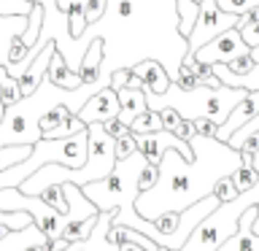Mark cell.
I'll use <instances>...</instances> for the list:
<instances>
[{
  "label": "cell",
  "mask_w": 259,
  "mask_h": 251,
  "mask_svg": "<svg viewBox=\"0 0 259 251\" xmlns=\"http://www.w3.org/2000/svg\"><path fill=\"white\" fill-rule=\"evenodd\" d=\"M159 116H162V130H170V133H173V130L178 127V121H181L178 111H173V108H162Z\"/></svg>",
  "instance_id": "cell-40"
},
{
  "label": "cell",
  "mask_w": 259,
  "mask_h": 251,
  "mask_svg": "<svg viewBox=\"0 0 259 251\" xmlns=\"http://www.w3.org/2000/svg\"><path fill=\"white\" fill-rule=\"evenodd\" d=\"M216 3L227 14H248L254 6H259V0H216Z\"/></svg>",
  "instance_id": "cell-34"
},
{
  "label": "cell",
  "mask_w": 259,
  "mask_h": 251,
  "mask_svg": "<svg viewBox=\"0 0 259 251\" xmlns=\"http://www.w3.org/2000/svg\"><path fill=\"white\" fill-rule=\"evenodd\" d=\"M0 211H24V214H30L32 222L44 230V235L49 240L62 238L65 214L54 211L52 205H46L38 194H24L19 186H6V189H0Z\"/></svg>",
  "instance_id": "cell-5"
},
{
  "label": "cell",
  "mask_w": 259,
  "mask_h": 251,
  "mask_svg": "<svg viewBox=\"0 0 259 251\" xmlns=\"http://www.w3.org/2000/svg\"><path fill=\"white\" fill-rule=\"evenodd\" d=\"M70 108L65 103H57V105H52L49 111H44L40 113V119H38V130H40V138H44L49 130H54V127H60V124H65V121L70 119Z\"/></svg>",
  "instance_id": "cell-20"
},
{
  "label": "cell",
  "mask_w": 259,
  "mask_h": 251,
  "mask_svg": "<svg viewBox=\"0 0 259 251\" xmlns=\"http://www.w3.org/2000/svg\"><path fill=\"white\" fill-rule=\"evenodd\" d=\"M248 54H251V60H254V62H259V44H256V46H251V49H248Z\"/></svg>",
  "instance_id": "cell-45"
},
{
  "label": "cell",
  "mask_w": 259,
  "mask_h": 251,
  "mask_svg": "<svg viewBox=\"0 0 259 251\" xmlns=\"http://www.w3.org/2000/svg\"><path fill=\"white\" fill-rule=\"evenodd\" d=\"M248 89L240 87H208V84H197L192 89H181L176 84L167 87V92L162 95H151L146 92V105L151 111H162V108H173L178 111L181 119H213L216 124L230 116V111L246 97Z\"/></svg>",
  "instance_id": "cell-3"
},
{
  "label": "cell",
  "mask_w": 259,
  "mask_h": 251,
  "mask_svg": "<svg viewBox=\"0 0 259 251\" xmlns=\"http://www.w3.org/2000/svg\"><path fill=\"white\" fill-rule=\"evenodd\" d=\"M194 121V130H197V135H205V138H216V130L219 124L213 119H205V116H200V119H192Z\"/></svg>",
  "instance_id": "cell-39"
},
{
  "label": "cell",
  "mask_w": 259,
  "mask_h": 251,
  "mask_svg": "<svg viewBox=\"0 0 259 251\" xmlns=\"http://www.w3.org/2000/svg\"><path fill=\"white\" fill-rule=\"evenodd\" d=\"M130 73L141 78L143 81V92H151V95L167 92V87L173 84V78H170V73L165 70V65L157 62V60H151V57L133 62V65H130Z\"/></svg>",
  "instance_id": "cell-11"
},
{
  "label": "cell",
  "mask_w": 259,
  "mask_h": 251,
  "mask_svg": "<svg viewBox=\"0 0 259 251\" xmlns=\"http://www.w3.org/2000/svg\"><path fill=\"white\" fill-rule=\"evenodd\" d=\"M213 194H216L219 202L235 200V197H238V186H235V181H232L230 176H222V178L216 181V186H213Z\"/></svg>",
  "instance_id": "cell-32"
},
{
  "label": "cell",
  "mask_w": 259,
  "mask_h": 251,
  "mask_svg": "<svg viewBox=\"0 0 259 251\" xmlns=\"http://www.w3.org/2000/svg\"><path fill=\"white\" fill-rule=\"evenodd\" d=\"M46 78L52 81L54 87H60V89H78L84 81H81V76L76 70H70L68 68V62H65V57L54 49V54H52V60H49V68H46Z\"/></svg>",
  "instance_id": "cell-16"
},
{
  "label": "cell",
  "mask_w": 259,
  "mask_h": 251,
  "mask_svg": "<svg viewBox=\"0 0 259 251\" xmlns=\"http://www.w3.org/2000/svg\"><path fill=\"white\" fill-rule=\"evenodd\" d=\"M213 76L219 78V84H224V87H240V89L254 92V89H259V62L248 73H232L224 62H213Z\"/></svg>",
  "instance_id": "cell-17"
},
{
  "label": "cell",
  "mask_w": 259,
  "mask_h": 251,
  "mask_svg": "<svg viewBox=\"0 0 259 251\" xmlns=\"http://www.w3.org/2000/svg\"><path fill=\"white\" fill-rule=\"evenodd\" d=\"M194 3H197V6H200V3H202V0H194Z\"/></svg>",
  "instance_id": "cell-48"
},
{
  "label": "cell",
  "mask_w": 259,
  "mask_h": 251,
  "mask_svg": "<svg viewBox=\"0 0 259 251\" xmlns=\"http://www.w3.org/2000/svg\"><path fill=\"white\" fill-rule=\"evenodd\" d=\"M44 19H46V11H44V3L40 0H35L30 8V14H27V27H24L22 32V40L27 46H35L38 44V38H40V30H44Z\"/></svg>",
  "instance_id": "cell-19"
},
{
  "label": "cell",
  "mask_w": 259,
  "mask_h": 251,
  "mask_svg": "<svg viewBox=\"0 0 259 251\" xmlns=\"http://www.w3.org/2000/svg\"><path fill=\"white\" fill-rule=\"evenodd\" d=\"M65 19H68V27H70V35H73V38H81V35L87 32V27H89L81 0H70L68 11H65Z\"/></svg>",
  "instance_id": "cell-23"
},
{
  "label": "cell",
  "mask_w": 259,
  "mask_h": 251,
  "mask_svg": "<svg viewBox=\"0 0 259 251\" xmlns=\"http://www.w3.org/2000/svg\"><path fill=\"white\" fill-rule=\"evenodd\" d=\"M157 176H159L157 165H149V162H146V165H143V170H141V178H138V186H141V192L151 189V186L157 184Z\"/></svg>",
  "instance_id": "cell-36"
},
{
  "label": "cell",
  "mask_w": 259,
  "mask_h": 251,
  "mask_svg": "<svg viewBox=\"0 0 259 251\" xmlns=\"http://www.w3.org/2000/svg\"><path fill=\"white\" fill-rule=\"evenodd\" d=\"M22 100V89H19V81H16L14 76H8L6 65H0V103L6 105H14Z\"/></svg>",
  "instance_id": "cell-21"
},
{
  "label": "cell",
  "mask_w": 259,
  "mask_h": 251,
  "mask_svg": "<svg viewBox=\"0 0 259 251\" xmlns=\"http://www.w3.org/2000/svg\"><path fill=\"white\" fill-rule=\"evenodd\" d=\"M259 202V181L246 192H238L235 200L219 202L210 214L192 230V235L186 238V243L178 251H216L227 238H232L238 232L240 214L251 205Z\"/></svg>",
  "instance_id": "cell-4"
},
{
  "label": "cell",
  "mask_w": 259,
  "mask_h": 251,
  "mask_svg": "<svg viewBox=\"0 0 259 251\" xmlns=\"http://www.w3.org/2000/svg\"><path fill=\"white\" fill-rule=\"evenodd\" d=\"M127 81H130V68H113L111 70V89H121V87H127Z\"/></svg>",
  "instance_id": "cell-41"
},
{
  "label": "cell",
  "mask_w": 259,
  "mask_h": 251,
  "mask_svg": "<svg viewBox=\"0 0 259 251\" xmlns=\"http://www.w3.org/2000/svg\"><path fill=\"white\" fill-rule=\"evenodd\" d=\"M116 95H119V113H116V119L124 121L127 127L133 124V119L138 116V113H143L146 108H149V105H146V92H143V89L121 87V89H116Z\"/></svg>",
  "instance_id": "cell-15"
},
{
  "label": "cell",
  "mask_w": 259,
  "mask_h": 251,
  "mask_svg": "<svg viewBox=\"0 0 259 251\" xmlns=\"http://www.w3.org/2000/svg\"><path fill=\"white\" fill-rule=\"evenodd\" d=\"M49 238L44 235V230L30 222L27 227H22V230H8L3 238H0V251H24L30 246H35V243H46Z\"/></svg>",
  "instance_id": "cell-14"
},
{
  "label": "cell",
  "mask_w": 259,
  "mask_h": 251,
  "mask_svg": "<svg viewBox=\"0 0 259 251\" xmlns=\"http://www.w3.org/2000/svg\"><path fill=\"white\" fill-rule=\"evenodd\" d=\"M35 0H0V16H27Z\"/></svg>",
  "instance_id": "cell-29"
},
{
  "label": "cell",
  "mask_w": 259,
  "mask_h": 251,
  "mask_svg": "<svg viewBox=\"0 0 259 251\" xmlns=\"http://www.w3.org/2000/svg\"><path fill=\"white\" fill-rule=\"evenodd\" d=\"M251 168H254L256 173H259V149H256L254 154H251Z\"/></svg>",
  "instance_id": "cell-44"
},
{
  "label": "cell",
  "mask_w": 259,
  "mask_h": 251,
  "mask_svg": "<svg viewBox=\"0 0 259 251\" xmlns=\"http://www.w3.org/2000/svg\"><path fill=\"white\" fill-rule=\"evenodd\" d=\"M240 54H248V46L243 44L240 30L230 27L222 35H216L213 40H208L205 46H200L194 52V60H200V62H232Z\"/></svg>",
  "instance_id": "cell-8"
},
{
  "label": "cell",
  "mask_w": 259,
  "mask_h": 251,
  "mask_svg": "<svg viewBox=\"0 0 259 251\" xmlns=\"http://www.w3.org/2000/svg\"><path fill=\"white\" fill-rule=\"evenodd\" d=\"M113 211H116V208L100 211V214H97V222L92 227V232H89L87 238H81V240L68 243L62 251H119V243L108 240V227H111Z\"/></svg>",
  "instance_id": "cell-10"
},
{
  "label": "cell",
  "mask_w": 259,
  "mask_h": 251,
  "mask_svg": "<svg viewBox=\"0 0 259 251\" xmlns=\"http://www.w3.org/2000/svg\"><path fill=\"white\" fill-rule=\"evenodd\" d=\"M135 143H138V151L143 154V159L149 165H159L162 154L167 149H176L184 159H194V151L189 141H181L178 135H173L170 130H157V133H143V135H135Z\"/></svg>",
  "instance_id": "cell-7"
},
{
  "label": "cell",
  "mask_w": 259,
  "mask_h": 251,
  "mask_svg": "<svg viewBox=\"0 0 259 251\" xmlns=\"http://www.w3.org/2000/svg\"><path fill=\"white\" fill-rule=\"evenodd\" d=\"M157 130H162V116H159V111H151V108L138 113V116L133 119V124H130V133H135V135L157 133Z\"/></svg>",
  "instance_id": "cell-22"
},
{
  "label": "cell",
  "mask_w": 259,
  "mask_h": 251,
  "mask_svg": "<svg viewBox=\"0 0 259 251\" xmlns=\"http://www.w3.org/2000/svg\"><path fill=\"white\" fill-rule=\"evenodd\" d=\"M54 49H57L54 44H46L35 57H32V62L27 65V68H24L19 76H16V81H19V89H22V97L32 95V92L40 87V81L46 78V68H49V60H52Z\"/></svg>",
  "instance_id": "cell-13"
},
{
  "label": "cell",
  "mask_w": 259,
  "mask_h": 251,
  "mask_svg": "<svg viewBox=\"0 0 259 251\" xmlns=\"http://www.w3.org/2000/svg\"><path fill=\"white\" fill-rule=\"evenodd\" d=\"M189 146L194 151V159H184L176 149H167L162 154L157 165V184L135 197V211L143 219L151 222L154 216L165 214V211L181 214L184 208L213 194L219 178L230 176L240 165V151L224 141L192 135Z\"/></svg>",
  "instance_id": "cell-1"
},
{
  "label": "cell",
  "mask_w": 259,
  "mask_h": 251,
  "mask_svg": "<svg viewBox=\"0 0 259 251\" xmlns=\"http://www.w3.org/2000/svg\"><path fill=\"white\" fill-rule=\"evenodd\" d=\"M238 30H240V38H243V44H246L248 49L259 44V19H246V22H243Z\"/></svg>",
  "instance_id": "cell-35"
},
{
  "label": "cell",
  "mask_w": 259,
  "mask_h": 251,
  "mask_svg": "<svg viewBox=\"0 0 259 251\" xmlns=\"http://www.w3.org/2000/svg\"><path fill=\"white\" fill-rule=\"evenodd\" d=\"M256 113H259V89L246 92V97H243V100L230 111V116H227L222 124H219V130H216V141H224L227 143L235 130H240L248 119H254Z\"/></svg>",
  "instance_id": "cell-12"
},
{
  "label": "cell",
  "mask_w": 259,
  "mask_h": 251,
  "mask_svg": "<svg viewBox=\"0 0 259 251\" xmlns=\"http://www.w3.org/2000/svg\"><path fill=\"white\" fill-rule=\"evenodd\" d=\"M103 49H105V40L103 38H95L92 44H89L87 54L81 57L78 62V76L84 84H95L97 78H100V70H103Z\"/></svg>",
  "instance_id": "cell-18"
},
{
  "label": "cell",
  "mask_w": 259,
  "mask_h": 251,
  "mask_svg": "<svg viewBox=\"0 0 259 251\" xmlns=\"http://www.w3.org/2000/svg\"><path fill=\"white\" fill-rule=\"evenodd\" d=\"M224 65H227V68H230L232 73H248L256 62L251 60V54H240V57H235L232 62H224Z\"/></svg>",
  "instance_id": "cell-38"
},
{
  "label": "cell",
  "mask_w": 259,
  "mask_h": 251,
  "mask_svg": "<svg viewBox=\"0 0 259 251\" xmlns=\"http://www.w3.org/2000/svg\"><path fill=\"white\" fill-rule=\"evenodd\" d=\"M100 124H103V130H105L111 138H121V135L130 133V127L124 124V121H119L116 116H113V119H105V121H100Z\"/></svg>",
  "instance_id": "cell-37"
},
{
  "label": "cell",
  "mask_w": 259,
  "mask_h": 251,
  "mask_svg": "<svg viewBox=\"0 0 259 251\" xmlns=\"http://www.w3.org/2000/svg\"><path fill=\"white\" fill-rule=\"evenodd\" d=\"M84 6V16H87V24H95L103 19V14L108 11V0H81Z\"/></svg>",
  "instance_id": "cell-30"
},
{
  "label": "cell",
  "mask_w": 259,
  "mask_h": 251,
  "mask_svg": "<svg viewBox=\"0 0 259 251\" xmlns=\"http://www.w3.org/2000/svg\"><path fill=\"white\" fill-rule=\"evenodd\" d=\"M95 222H97V216H87V219H81V222H73V224H68V227H65V230H62V238L68 240V243H73V240H81V238H87V235L92 232Z\"/></svg>",
  "instance_id": "cell-26"
},
{
  "label": "cell",
  "mask_w": 259,
  "mask_h": 251,
  "mask_svg": "<svg viewBox=\"0 0 259 251\" xmlns=\"http://www.w3.org/2000/svg\"><path fill=\"white\" fill-rule=\"evenodd\" d=\"M173 135H178L181 141H189L192 135H197V130H194V121H192V119H181V121H178V127L173 130Z\"/></svg>",
  "instance_id": "cell-42"
},
{
  "label": "cell",
  "mask_w": 259,
  "mask_h": 251,
  "mask_svg": "<svg viewBox=\"0 0 259 251\" xmlns=\"http://www.w3.org/2000/svg\"><path fill=\"white\" fill-rule=\"evenodd\" d=\"M116 113H119V95H116V89L103 87V89H97L95 95L87 97V103L76 111V116L84 121V124H92V121L113 119Z\"/></svg>",
  "instance_id": "cell-9"
},
{
  "label": "cell",
  "mask_w": 259,
  "mask_h": 251,
  "mask_svg": "<svg viewBox=\"0 0 259 251\" xmlns=\"http://www.w3.org/2000/svg\"><path fill=\"white\" fill-rule=\"evenodd\" d=\"M256 130H259V113H256L254 119H248V121H246V124H243L240 130H235V133L230 135V141H227V143H230L232 149H240V143L246 141V138H248L251 133H256Z\"/></svg>",
  "instance_id": "cell-33"
},
{
  "label": "cell",
  "mask_w": 259,
  "mask_h": 251,
  "mask_svg": "<svg viewBox=\"0 0 259 251\" xmlns=\"http://www.w3.org/2000/svg\"><path fill=\"white\" fill-rule=\"evenodd\" d=\"M246 22V14H227L219 8L216 0H202L200 3V14L194 19L192 32L186 35V52L194 54L200 46H205L208 40H213L216 35H222L230 27H240Z\"/></svg>",
  "instance_id": "cell-6"
},
{
  "label": "cell",
  "mask_w": 259,
  "mask_h": 251,
  "mask_svg": "<svg viewBox=\"0 0 259 251\" xmlns=\"http://www.w3.org/2000/svg\"><path fill=\"white\" fill-rule=\"evenodd\" d=\"M138 151V143H135V133H127L121 138H113V154H116V159H124L130 154Z\"/></svg>",
  "instance_id": "cell-31"
},
{
  "label": "cell",
  "mask_w": 259,
  "mask_h": 251,
  "mask_svg": "<svg viewBox=\"0 0 259 251\" xmlns=\"http://www.w3.org/2000/svg\"><path fill=\"white\" fill-rule=\"evenodd\" d=\"M32 151L30 143H8V146H0V170L16 165V162H22L27 154Z\"/></svg>",
  "instance_id": "cell-24"
},
{
  "label": "cell",
  "mask_w": 259,
  "mask_h": 251,
  "mask_svg": "<svg viewBox=\"0 0 259 251\" xmlns=\"http://www.w3.org/2000/svg\"><path fill=\"white\" fill-rule=\"evenodd\" d=\"M230 178L235 181V186H238V192H246V189H251V186L259 181V173L251 168V162H240V165L230 173Z\"/></svg>",
  "instance_id": "cell-25"
},
{
  "label": "cell",
  "mask_w": 259,
  "mask_h": 251,
  "mask_svg": "<svg viewBox=\"0 0 259 251\" xmlns=\"http://www.w3.org/2000/svg\"><path fill=\"white\" fill-rule=\"evenodd\" d=\"M30 222H32V216L24 214V211H0V224L8 227V230H22Z\"/></svg>",
  "instance_id": "cell-27"
},
{
  "label": "cell",
  "mask_w": 259,
  "mask_h": 251,
  "mask_svg": "<svg viewBox=\"0 0 259 251\" xmlns=\"http://www.w3.org/2000/svg\"><path fill=\"white\" fill-rule=\"evenodd\" d=\"M6 232H8V227H3V224H0V238H3Z\"/></svg>",
  "instance_id": "cell-47"
},
{
  "label": "cell",
  "mask_w": 259,
  "mask_h": 251,
  "mask_svg": "<svg viewBox=\"0 0 259 251\" xmlns=\"http://www.w3.org/2000/svg\"><path fill=\"white\" fill-rule=\"evenodd\" d=\"M256 216H254V224H251V230H254V235H259V202H256Z\"/></svg>",
  "instance_id": "cell-43"
},
{
  "label": "cell",
  "mask_w": 259,
  "mask_h": 251,
  "mask_svg": "<svg viewBox=\"0 0 259 251\" xmlns=\"http://www.w3.org/2000/svg\"><path fill=\"white\" fill-rule=\"evenodd\" d=\"M87 124L81 121L76 113H70V119L65 121V124H60V127H54V130H49V133L44 135V138H68V135H76V133H81Z\"/></svg>",
  "instance_id": "cell-28"
},
{
  "label": "cell",
  "mask_w": 259,
  "mask_h": 251,
  "mask_svg": "<svg viewBox=\"0 0 259 251\" xmlns=\"http://www.w3.org/2000/svg\"><path fill=\"white\" fill-rule=\"evenodd\" d=\"M146 165L143 154L135 151L124 159H116V165L105 178L100 181H89L81 186V192L87 194L89 200L95 202L97 211H113L111 224H124L133 227V230H141L143 235H149L154 243H162V232L154 227V222L143 219L135 211V197L141 194V186H138V178H141V170Z\"/></svg>",
  "instance_id": "cell-2"
},
{
  "label": "cell",
  "mask_w": 259,
  "mask_h": 251,
  "mask_svg": "<svg viewBox=\"0 0 259 251\" xmlns=\"http://www.w3.org/2000/svg\"><path fill=\"white\" fill-rule=\"evenodd\" d=\"M3 116H6V105L0 103V121H3Z\"/></svg>",
  "instance_id": "cell-46"
}]
</instances>
